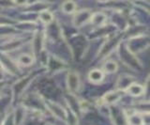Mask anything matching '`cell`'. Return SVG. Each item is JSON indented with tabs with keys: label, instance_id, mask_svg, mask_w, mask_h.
<instances>
[{
	"label": "cell",
	"instance_id": "obj_1",
	"mask_svg": "<svg viewBox=\"0 0 150 125\" xmlns=\"http://www.w3.org/2000/svg\"><path fill=\"white\" fill-rule=\"evenodd\" d=\"M128 91L129 92V93H130L131 95L137 96V95H140V94H142V93H143L144 89H143V87H141L140 85L132 84V85H130V86H129V87L128 89Z\"/></svg>",
	"mask_w": 150,
	"mask_h": 125
},
{
	"label": "cell",
	"instance_id": "obj_2",
	"mask_svg": "<svg viewBox=\"0 0 150 125\" xmlns=\"http://www.w3.org/2000/svg\"><path fill=\"white\" fill-rule=\"evenodd\" d=\"M69 86L72 90H75L78 87V77L75 73H70L69 76Z\"/></svg>",
	"mask_w": 150,
	"mask_h": 125
},
{
	"label": "cell",
	"instance_id": "obj_3",
	"mask_svg": "<svg viewBox=\"0 0 150 125\" xmlns=\"http://www.w3.org/2000/svg\"><path fill=\"white\" fill-rule=\"evenodd\" d=\"M89 78L93 81V82H100L103 78V75L100 71L98 70H95L93 71L90 75H89Z\"/></svg>",
	"mask_w": 150,
	"mask_h": 125
},
{
	"label": "cell",
	"instance_id": "obj_4",
	"mask_svg": "<svg viewBox=\"0 0 150 125\" xmlns=\"http://www.w3.org/2000/svg\"><path fill=\"white\" fill-rule=\"evenodd\" d=\"M119 97H120L119 92H111V93L105 96V101L107 103H114V102L119 99Z\"/></svg>",
	"mask_w": 150,
	"mask_h": 125
},
{
	"label": "cell",
	"instance_id": "obj_5",
	"mask_svg": "<svg viewBox=\"0 0 150 125\" xmlns=\"http://www.w3.org/2000/svg\"><path fill=\"white\" fill-rule=\"evenodd\" d=\"M116 68H117V65H116V63L114 62V61L107 62L105 64V66H104L105 71L108 72H115L116 71Z\"/></svg>",
	"mask_w": 150,
	"mask_h": 125
},
{
	"label": "cell",
	"instance_id": "obj_6",
	"mask_svg": "<svg viewBox=\"0 0 150 125\" xmlns=\"http://www.w3.org/2000/svg\"><path fill=\"white\" fill-rule=\"evenodd\" d=\"M21 62L23 64H29L31 62V58L29 57H27V55H23V57L21 58Z\"/></svg>",
	"mask_w": 150,
	"mask_h": 125
}]
</instances>
